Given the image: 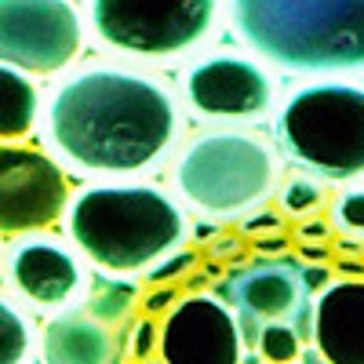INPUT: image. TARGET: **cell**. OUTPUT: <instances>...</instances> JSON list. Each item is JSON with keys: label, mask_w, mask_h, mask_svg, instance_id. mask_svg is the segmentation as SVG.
I'll return each instance as SVG.
<instances>
[{"label": "cell", "mask_w": 364, "mask_h": 364, "mask_svg": "<svg viewBox=\"0 0 364 364\" xmlns=\"http://www.w3.org/2000/svg\"><path fill=\"white\" fill-rule=\"evenodd\" d=\"M226 299L237 306V324L240 336L252 339L266 321H288L302 331V339L314 328V299L310 284L302 281V269L295 262H252L226 284Z\"/></svg>", "instance_id": "cell-11"}, {"label": "cell", "mask_w": 364, "mask_h": 364, "mask_svg": "<svg viewBox=\"0 0 364 364\" xmlns=\"http://www.w3.org/2000/svg\"><path fill=\"white\" fill-rule=\"evenodd\" d=\"M219 18V0H87L91 33L109 51L175 58L197 48Z\"/></svg>", "instance_id": "cell-6"}, {"label": "cell", "mask_w": 364, "mask_h": 364, "mask_svg": "<svg viewBox=\"0 0 364 364\" xmlns=\"http://www.w3.org/2000/svg\"><path fill=\"white\" fill-rule=\"evenodd\" d=\"M29 350H33V324L11 299L0 295V364H22Z\"/></svg>", "instance_id": "cell-17"}, {"label": "cell", "mask_w": 364, "mask_h": 364, "mask_svg": "<svg viewBox=\"0 0 364 364\" xmlns=\"http://www.w3.org/2000/svg\"><path fill=\"white\" fill-rule=\"evenodd\" d=\"M331 223H336L346 237L364 240V186L339 193V200L331 204Z\"/></svg>", "instance_id": "cell-21"}, {"label": "cell", "mask_w": 364, "mask_h": 364, "mask_svg": "<svg viewBox=\"0 0 364 364\" xmlns=\"http://www.w3.org/2000/svg\"><path fill=\"white\" fill-rule=\"evenodd\" d=\"M281 161L252 132H204L175 161V190L204 215H245L277 193Z\"/></svg>", "instance_id": "cell-4"}, {"label": "cell", "mask_w": 364, "mask_h": 364, "mask_svg": "<svg viewBox=\"0 0 364 364\" xmlns=\"http://www.w3.org/2000/svg\"><path fill=\"white\" fill-rule=\"evenodd\" d=\"M84 48L73 0H0V63L29 77H55Z\"/></svg>", "instance_id": "cell-7"}, {"label": "cell", "mask_w": 364, "mask_h": 364, "mask_svg": "<svg viewBox=\"0 0 364 364\" xmlns=\"http://www.w3.org/2000/svg\"><path fill=\"white\" fill-rule=\"evenodd\" d=\"M240 44L288 73L364 70V0H226Z\"/></svg>", "instance_id": "cell-3"}, {"label": "cell", "mask_w": 364, "mask_h": 364, "mask_svg": "<svg viewBox=\"0 0 364 364\" xmlns=\"http://www.w3.org/2000/svg\"><path fill=\"white\" fill-rule=\"evenodd\" d=\"M284 248H291L284 233H266V237H255V252H262V255H281Z\"/></svg>", "instance_id": "cell-27"}, {"label": "cell", "mask_w": 364, "mask_h": 364, "mask_svg": "<svg viewBox=\"0 0 364 364\" xmlns=\"http://www.w3.org/2000/svg\"><path fill=\"white\" fill-rule=\"evenodd\" d=\"M70 245L102 273H146L157 259L182 248L190 226L182 208L157 186L99 182L66 204Z\"/></svg>", "instance_id": "cell-2"}, {"label": "cell", "mask_w": 364, "mask_h": 364, "mask_svg": "<svg viewBox=\"0 0 364 364\" xmlns=\"http://www.w3.org/2000/svg\"><path fill=\"white\" fill-rule=\"evenodd\" d=\"M277 200H281L284 215L306 219V215H317V211L324 208V186L317 178H310V175H291L277 190Z\"/></svg>", "instance_id": "cell-19"}, {"label": "cell", "mask_w": 364, "mask_h": 364, "mask_svg": "<svg viewBox=\"0 0 364 364\" xmlns=\"http://www.w3.org/2000/svg\"><path fill=\"white\" fill-rule=\"evenodd\" d=\"M186 99L211 120H255L273 102V80L245 55H211L186 73Z\"/></svg>", "instance_id": "cell-12"}, {"label": "cell", "mask_w": 364, "mask_h": 364, "mask_svg": "<svg viewBox=\"0 0 364 364\" xmlns=\"http://www.w3.org/2000/svg\"><path fill=\"white\" fill-rule=\"evenodd\" d=\"M80 306L91 317H99L102 324H109V328H124V324H132V314L142 306V299H139L135 281H128V273L102 277V269H99V277L87 281Z\"/></svg>", "instance_id": "cell-16"}, {"label": "cell", "mask_w": 364, "mask_h": 364, "mask_svg": "<svg viewBox=\"0 0 364 364\" xmlns=\"http://www.w3.org/2000/svg\"><path fill=\"white\" fill-rule=\"evenodd\" d=\"M44 135L51 154L84 175H139L171 149L178 102L149 73L84 66L51 87Z\"/></svg>", "instance_id": "cell-1"}, {"label": "cell", "mask_w": 364, "mask_h": 364, "mask_svg": "<svg viewBox=\"0 0 364 364\" xmlns=\"http://www.w3.org/2000/svg\"><path fill=\"white\" fill-rule=\"evenodd\" d=\"M41 120V87L37 80L0 63V142H22L37 132Z\"/></svg>", "instance_id": "cell-15"}, {"label": "cell", "mask_w": 364, "mask_h": 364, "mask_svg": "<svg viewBox=\"0 0 364 364\" xmlns=\"http://www.w3.org/2000/svg\"><path fill=\"white\" fill-rule=\"evenodd\" d=\"M317 357L328 364H364V281L324 284L314 299Z\"/></svg>", "instance_id": "cell-13"}, {"label": "cell", "mask_w": 364, "mask_h": 364, "mask_svg": "<svg viewBox=\"0 0 364 364\" xmlns=\"http://www.w3.org/2000/svg\"><path fill=\"white\" fill-rule=\"evenodd\" d=\"M157 343H161V324L154 314H142L139 321L128 324V353L146 360V357H154L157 353Z\"/></svg>", "instance_id": "cell-22"}, {"label": "cell", "mask_w": 364, "mask_h": 364, "mask_svg": "<svg viewBox=\"0 0 364 364\" xmlns=\"http://www.w3.org/2000/svg\"><path fill=\"white\" fill-rule=\"evenodd\" d=\"M66 204L70 178L51 149L0 142V237L51 230Z\"/></svg>", "instance_id": "cell-8"}, {"label": "cell", "mask_w": 364, "mask_h": 364, "mask_svg": "<svg viewBox=\"0 0 364 364\" xmlns=\"http://www.w3.org/2000/svg\"><path fill=\"white\" fill-rule=\"evenodd\" d=\"M299 240H302V245H314V240L324 245V240H328V223H317L314 215H306L299 223Z\"/></svg>", "instance_id": "cell-26"}, {"label": "cell", "mask_w": 364, "mask_h": 364, "mask_svg": "<svg viewBox=\"0 0 364 364\" xmlns=\"http://www.w3.org/2000/svg\"><path fill=\"white\" fill-rule=\"evenodd\" d=\"M175 302H178V291H175L171 284H154V291H149V295L142 299V306H139V310L157 317V314H168V310L175 306Z\"/></svg>", "instance_id": "cell-24"}, {"label": "cell", "mask_w": 364, "mask_h": 364, "mask_svg": "<svg viewBox=\"0 0 364 364\" xmlns=\"http://www.w3.org/2000/svg\"><path fill=\"white\" fill-rule=\"evenodd\" d=\"M0 262H4V245H0Z\"/></svg>", "instance_id": "cell-30"}, {"label": "cell", "mask_w": 364, "mask_h": 364, "mask_svg": "<svg viewBox=\"0 0 364 364\" xmlns=\"http://www.w3.org/2000/svg\"><path fill=\"white\" fill-rule=\"evenodd\" d=\"M237 230L248 233L252 240L255 237H266V233H281L284 230V211H255V215H248V211H245V219H240Z\"/></svg>", "instance_id": "cell-23"}, {"label": "cell", "mask_w": 364, "mask_h": 364, "mask_svg": "<svg viewBox=\"0 0 364 364\" xmlns=\"http://www.w3.org/2000/svg\"><path fill=\"white\" fill-rule=\"evenodd\" d=\"M4 281L26 306L55 314L87 288V269L77 248L41 230L15 237L4 255Z\"/></svg>", "instance_id": "cell-10"}, {"label": "cell", "mask_w": 364, "mask_h": 364, "mask_svg": "<svg viewBox=\"0 0 364 364\" xmlns=\"http://www.w3.org/2000/svg\"><path fill=\"white\" fill-rule=\"evenodd\" d=\"M41 357L48 364H113L120 357V336L84 306L55 310L41 336Z\"/></svg>", "instance_id": "cell-14"}, {"label": "cell", "mask_w": 364, "mask_h": 364, "mask_svg": "<svg viewBox=\"0 0 364 364\" xmlns=\"http://www.w3.org/2000/svg\"><path fill=\"white\" fill-rule=\"evenodd\" d=\"M197 262H200V255L193 248H175V252H168L164 259H157L146 269V281L149 284H175L182 277H190V273L197 269Z\"/></svg>", "instance_id": "cell-20"}, {"label": "cell", "mask_w": 364, "mask_h": 364, "mask_svg": "<svg viewBox=\"0 0 364 364\" xmlns=\"http://www.w3.org/2000/svg\"><path fill=\"white\" fill-rule=\"evenodd\" d=\"M157 357L168 364H240L245 336L237 314L211 291H190L164 314Z\"/></svg>", "instance_id": "cell-9"}, {"label": "cell", "mask_w": 364, "mask_h": 364, "mask_svg": "<svg viewBox=\"0 0 364 364\" xmlns=\"http://www.w3.org/2000/svg\"><path fill=\"white\" fill-rule=\"evenodd\" d=\"M255 350L262 360H273V364L299 360L302 357V331L288 321H266L255 336Z\"/></svg>", "instance_id": "cell-18"}, {"label": "cell", "mask_w": 364, "mask_h": 364, "mask_svg": "<svg viewBox=\"0 0 364 364\" xmlns=\"http://www.w3.org/2000/svg\"><path fill=\"white\" fill-rule=\"evenodd\" d=\"M208 255L215 259V262L240 259V237H223V233H215V240L208 245Z\"/></svg>", "instance_id": "cell-25"}, {"label": "cell", "mask_w": 364, "mask_h": 364, "mask_svg": "<svg viewBox=\"0 0 364 364\" xmlns=\"http://www.w3.org/2000/svg\"><path fill=\"white\" fill-rule=\"evenodd\" d=\"M193 233H197V237H215V233H219V223H200Z\"/></svg>", "instance_id": "cell-29"}, {"label": "cell", "mask_w": 364, "mask_h": 364, "mask_svg": "<svg viewBox=\"0 0 364 364\" xmlns=\"http://www.w3.org/2000/svg\"><path fill=\"white\" fill-rule=\"evenodd\" d=\"M302 281L310 284V291L314 288H324L328 284V269L324 266H302Z\"/></svg>", "instance_id": "cell-28"}, {"label": "cell", "mask_w": 364, "mask_h": 364, "mask_svg": "<svg viewBox=\"0 0 364 364\" xmlns=\"http://www.w3.org/2000/svg\"><path fill=\"white\" fill-rule=\"evenodd\" d=\"M281 135L299 164L328 178L364 175V84L317 80L291 91Z\"/></svg>", "instance_id": "cell-5"}]
</instances>
